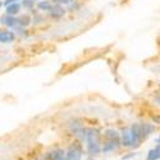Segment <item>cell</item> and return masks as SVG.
<instances>
[{
    "mask_svg": "<svg viewBox=\"0 0 160 160\" xmlns=\"http://www.w3.org/2000/svg\"><path fill=\"white\" fill-rule=\"evenodd\" d=\"M105 137H106V142L104 143V146L101 148V150L104 152H109V151H113L118 148V143L121 141V137H119V133L113 131V129H109L106 131L105 133Z\"/></svg>",
    "mask_w": 160,
    "mask_h": 160,
    "instance_id": "cell-2",
    "label": "cell"
},
{
    "mask_svg": "<svg viewBox=\"0 0 160 160\" xmlns=\"http://www.w3.org/2000/svg\"><path fill=\"white\" fill-rule=\"evenodd\" d=\"M19 9H21V5L18 3H12V4L7 5V14L8 16H16L19 12Z\"/></svg>",
    "mask_w": 160,
    "mask_h": 160,
    "instance_id": "cell-8",
    "label": "cell"
},
{
    "mask_svg": "<svg viewBox=\"0 0 160 160\" xmlns=\"http://www.w3.org/2000/svg\"><path fill=\"white\" fill-rule=\"evenodd\" d=\"M44 160H67V159H65V152L60 149H57L48 152L44 156Z\"/></svg>",
    "mask_w": 160,
    "mask_h": 160,
    "instance_id": "cell-4",
    "label": "cell"
},
{
    "mask_svg": "<svg viewBox=\"0 0 160 160\" xmlns=\"http://www.w3.org/2000/svg\"><path fill=\"white\" fill-rule=\"evenodd\" d=\"M0 23L8 26V27H14V26H16L18 22H17V18H14L13 16H8V14H7L5 17L0 18Z\"/></svg>",
    "mask_w": 160,
    "mask_h": 160,
    "instance_id": "cell-6",
    "label": "cell"
},
{
    "mask_svg": "<svg viewBox=\"0 0 160 160\" xmlns=\"http://www.w3.org/2000/svg\"><path fill=\"white\" fill-rule=\"evenodd\" d=\"M49 12H50V16H51L52 18H59V17H62V16L64 14V9H63L60 5L51 7V8L49 9Z\"/></svg>",
    "mask_w": 160,
    "mask_h": 160,
    "instance_id": "cell-7",
    "label": "cell"
},
{
    "mask_svg": "<svg viewBox=\"0 0 160 160\" xmlns=\"http://www.w3.org/2000/svg\"><path fill=\"white\" fill-rule=\"evenodd\" d=\"M82 158V148L79 143H73L71 145L68 150L65 152V159L67 160H81Z\"/></svg>",
    "mask_w": 160,
    "mask_h": 160,
    "instance_id": "cell-3",
    "label": "cell"
},
{
    "mask_svg": "<svg viewBox=\"0 0 160 160\" xmlns=\"http://www.w3.org/2000/svg\"><path fill=\"white\" fill-rule=\"evenodd\" d=\"M17 2H18V0H5L4 4H5V5H9V4H12V3H17Z\"/></svg>",
    "mask_w": 160,
    "mask_h": 160,
    "instance_id": "cell-13",
    "label": "cell"
},
{
    "mask_svg": "<svg viewBox=\"0 0 160 160\" xmlns=\"http://www.w3.org/2000/svg\"><path fill=\"white\" fill-rule=\"evenodd\" d=\"M57 2H59V3H69L71 0H57Z\"/></svg>",
    "mask_w": 160,
    "mask_h": 160,
    "instance_id": "cell-14",
    "label": "cell"
},
{
    "mask_svg": "<svg viewBox=\"0 0 160 160\" xmlns=\"http://www.w3.org/2000/svg\"><path fill=\"white\" fill-rule=\"evenodd\" d=\"M22 5H23L24 8H32V7H33V0H23Z\"/></svg>",
    "mask_w": 160,
    "mask_h": 160,
    "instance_id": "cell-12",
    "label": "cell"
},
{
    "mask_svg": "<svg viewBox=\"0 0 160 160\" xmlns=\"http://www.w3.org/2000/svg\"><path fill=\"white\" fill-rule=\"evenodd\" d=\"M14 40V33H12L9 31H0V42L8 44L12 42Z\"/></svg>",
    "mask_w": 160,
    "mask_h": 160,
    "instance_id": "cell-5",
    "label": "cell"
},
{
    "mask_svg": "<svg viewBox=\"0 0 160 160\" xmlns=\"http://www.w3.org/2000/svg\"><path fill=\"white\" fill-rule=\"evenodd\" d=\"M17 22H18L19 24H22V26H27V24H30V17L23 16V17H21L19 19H17Z\"/></svg>",
    "mask_w": 160,
    "mask_h": 160,
    "instance_id": "cell-11",
    "label": "cell"
},
{
    "mask_svg": "<svg viewBox=\"0 0 160 160\" xmlns=\"http://www.w3.org/2000/svg\"><path fill=\"white\" fill-rule=\"evenodd\" d=\"M159 156H160V150H159V145H158L155 149H152V150L149 151L146 160H158Z\"/></svg>",
    "mask_w": 160,
    "mask_h": 160,
    "instance_id": "cell-9",
    "label": "cell"
},
{
    "mask_svg": "<svg viewBox=\"0 0 160 160\" xmlns=\"http://www.w3.org/2000/svg\"><path fill=\"white\" fill-rule=\"evenodd\" d=\"M85 141L87 143V151L90 155L95 156L101 151V142H100V133L96 129H86Z\"/></svg>",
    "mask_w": 160,
    "mask_h": 160,
    "instance_id": "cell-1",
    "label": "cell"
},
{
    "mask_svg": "<svg viewBox=\"0 0 160 160\" xmlns=\"http://www.w3.org/2000/svg\"><path fill=\"white\" fill-rule=\"evenodd\" d=\"M37 7H38V9H41V10H49L51 8V4L49 2H46V0H44V2H40L37 4Z\"/></svg>",
    "mask_w": 160,
    "mask_h": 160,
    "instance_id": "cell-10",
    "label": "cell"
}]
</instances>
